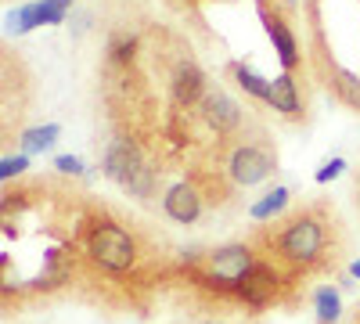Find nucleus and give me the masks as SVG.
I'll return each instance as SVG.
<instances>
[{"label":"nucleus","instance_id":"nucleus-1","mask_svg":"<svg viewBox=\"0 0 360 324\" xmlns=\"http://www.w3.org/2000/svg\"><path fill=\"white\" fill-rule=\"evenodd\" d=\"M270 245L292 267H314L328 249V223L317 213H295L292 220L281 223L278 238Z\"/></svg>","mask_w":360,"mask_h":324},{"label":"nucleus","instance_id":"nucleus-2","mask_svg":"<svg viewBox=\"0 0 360 324\" xmlns=\"http://www.w3.org/2000/svg\"><path fill=\"white\" fill-rule=\"evenodd\" d=\"M105 176L137 198H148L159 184V173L144 162L137 141H130V137H115L105 148Z\"/></svg>","mask_w":360,"mask_h":324},{"label":"nucleus","instance_id":"nucleus-3","mask_svg":"<svg viewBox=\"0 0 360 324\" xmlns=\"http://www.w3.org/2000/svg\"><path fill=\"white\" fill-rule=\"evenodd\" d=\"M86 256L108 274H127L141 252L127 227H119L112 220H94L86 231Z\"/></svg>","mask_w":360,"mask_h":324},{"label":"nucleus","instance_id":"nucleus-4","mask_svg":"<svg viewBox=\"0 0 360 324\" xmlns=\"http://www.w3.org/2000/svg\"><path fill=\"white\" fill-rule=\"evenodd\" d=\"M256 267V252L252 245H242V242H234V245H220L205 256V281L209 285H220V288H234L242 285Z\"/></svg>","mask_w":360,"mask_h":324},{"label":"nucleus","instance_id":"nucleus-5","mask_svg":"<svg viewBox=\"0 0 360 324\" xmlns=\"http://www.w3.org/2000/svg\"><path fill=\"white\" fill-rule=\"evenodd\" d=\"M274 169H278V155H274V148H266V144H238L227 159V173L238 188L263 184Z\"/></svg>","mask_w":360,"mask_h":324},{"label":"nucleus","instance_id":"nucleus-6","mask_svg":"<svg viewBox=\"0 0 360 324\" xmlns=\"http://www.w3.org/2000/svg\"><path fill=\"white\" fill-rule=\"evenodd\" d=\"M198 108H202V119L217 134H231V130L242 127V108H238V101L224 91H209Z\"/></svg>","mask_w":360,"mask_h":324},{"label":"nucleus","instance_id":"nucleus-7","mask_svg":"<svg viewBox=\"0 0 360 324\" xmlns=\"http://www.w3.org/2000/svg\"><path fill=\"white\" fill-rule=\"evenodd\" d=\"M162 209L173 223H195L202 216V191L195 184H173L162 198Z\"/></svg>","mask_w":360,"mask_h":324},{"label":"nucleus","instance_id":"nucleus-8","mask_svg":"<svg viewBox=\"0 0 360 324\" xmlns=\"http://www.w3.org/2000/svg\"><path fill=\"white\" fill-rule=\"evenodd\" d=\"M173 101L180 108H191V105H202V98L209 94V86H205V76L195 62H180L176 72H173Z\"/></svg>","mask_w":360,"mask_h":324},{"label":"nucleus","instance_id":"nucleus-9","mask_svg":"<svg viewBox=\"0 0 360 324\" xmlns=\"http://www.w3.org/2000/svg\"><path fill=\"white\" fill-rule=\"evenodd\" d=\"M278 271L270 267V263H256L252 274L238 285V299H245L249 306H266L270 299H274V292H278Z\"/></svg>","mask_w":360,"mask_h":324},{"label":"nucleus","instance_id":"nucleus-10","mask_svg":"<svg viewBox=\"0 0 360 324\" xmlns=\"http://www.w3.org/2000/svg\"><path fill=\"white\" fill-rule=\"evenodd\" d=\"M274 112H281L285 119H299L303 112V101H299V86L292 79V72H281L278 79H270V101H266Z\"/></svg>","mask_w":360,"mask_h":324},{"label":"nucleus","instance_id":"nucleus-11","mask_svg":"<svg viewBox=\"0 0 360 324\" xmlns=\"http://www.w3.org/2000/svg\"><path fill=\"white\" fill-rule=\"evenodd\" d=\"M263 18H266V33H270V40H274V51L281 58V65L285 69H295L299 65V44L292 37V29L281 18H270V15H263Z\"/></svg>","mask_w":360,"mask_h":324},{"label":"nucleus","instance_id":"nucleus-12","mask_svg":"<svg viewBox=\"0 0 360 324\" xmlns=\"http://www.w3.org/2000/svg\"><path fill=\"white\" fill-rule=\"evenodd\" d=\"M332 91L339 94V101L342 105H349V108H360V76L356 72H349V69H332Z\"/></svg>","mask_w":360,"mask_h":324},{"label":"nucleus","instance_id":"nucleus-13","mask_svg":"<svg viewBox=\"0 0 360 324\" xmlns=\"http://www.w3.org/2000/svg\"><path fill=\"white\" fill-rule=\"evenodd\" d=\"M285 205H288V188H274V191H266L259 202H252L249 216L252 220H270V216H278Z\"/></svg>","mask_w":360,"mask_h":324},{"label":"nucleus","instance_id":"nucleus-14","mask_svg":"<svg viewBox=\"0 0 360 324\" xmlns=\"http://www.w3.org/2000/svg\"><path fill=\"white\" fill-rule=\"evenodd\" d=\"M234 79H238V86L249 94V98H256V101H270V79H263V76H256L252 69H245L242 62L234 65Z\"/></svg>","mask_w":360,"mask_h":324},{"label":"nucleus","instance_id":"nucleus-15","mask_svg":"<svg viewBox=\"0 0 360 324\" xmlns=\"http://www.w3.org/2000/svg\"><path fill=\"white\" fill-rule=\"evenodd\" d=\"M58 137H62V127H54V123L33 127V130L22 134V148H25V152H47V148H54Z\"/></svg>","mask_w":360,"mask_h":324},{"label":"nucleus","instance_id":"nucleus-16","mask_svg":"<svg viewBox=\"0 0 360 324\" xmlns=\"http://www.w3.org/2000/svg\"><path fill=\"white\" fill-rule=\"evenodd\" d=\"M317 324H335L339 313H342V299H339V292L335 288H317Z\"/></svg>","mask_w":360,"mask_h":324},{"label":"nucleus","instance_id":"nucleus-17","mask_svg":"<svg viewBox=\"0 0 360 324\" xmlns=\"http://www.w3.org/2000/svg\"><path fill=\"white\" fill-rule=\"evenodd\" d=\"M29 169V159L25 155H4V159H0V181H11V176H22Z\"/></svg>","mask_w":360,"mask_h":324},{"label":"nucleus","instance_id":"nucleus-18","mask_svg":"<svg viewBox=\"0 0 360 324\" xmlns=\"http://www.w3.org/2000/svg\"><path fill=\"white\" fill-rule=\"evenodd\" d=\"M342 169H346V159H332V162H324V166L317 169L314 181H317V184H328V181H335V176H342Z\"/></svg>","mask_w":360,"mask_h":324},{"label":"nucleus","instance_id":"nucleus-19","mask_svg":"<svg viewBox=\"0 0 360 324\" xmlns=\"http://www.w3.org/2000/svg\"><path fill=\"white\" fill-rule=\"evenodd\" d=\"M54 169L58 173H69V176H83L86 169H83V159H76V155H58L54 159Z\"/></svg>","mask_w":360,"mask_h":324},{"label":"nucleus","instance_id":"nucleus-20","mask_svg":"<svg viewBox=\"0 0 360 324\" xmlns=\"http://www.w3.org/2000/svg\"><path fill=\"white\" fill-rule=\"evenodd\" d=\"M112 54L119 58V62H130V58H134V40H119V44L112 47Z\"/></svg>","mask_w":360,"mask_h":324},{"label":"nucleus","instance_id":"nucleus-21","mask_svg":"<svg viewBox=\"0 0 360 324\" xmlns=\"http://www.w3.org/2000/svg\"><path fill=\"white\" fill-rule=\"evenodd\" d=\"M349 274H353V278L360 281V263H353V267H349Z\"/></svg>","mask_w":360,"mask_h":324},{"label":"nucleus","instance_id":"nucleus-22","mask_svg":"<svg viewBox=\"0 0 360 324\" xmlns=\"http://www.w3.org/2000/svg\"><path fill=\"white\" fill-rule=\"evenodd\" d=\"M51 4H58V8H69V4H72V0H51Z\"/></svg>","mask_w":360,"mask_h":324},{"label":"nucleus","instance_id":"nucleus-23","mask_svg":"<svg viewBox=\"0 0 360 324\" xmlns=\"http://www.w3.org/2000/svg\"><path fill=\"white\" fill-rule=\"evenodd\" d=\"M356 324H360V310H356Z\"/></svg>","mask_w":360,"mask_h":324}]
</instances>
